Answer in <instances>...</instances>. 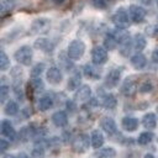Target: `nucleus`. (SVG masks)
I'll return each mask as SVG.
<instances>
[{
  "mask_svg": "<svg viewBox=\"0 0 158 158\" xmlns=\"http://www.w3.org/2000/svg\"><path fill=\"white\" fill-rule=\"evenodd\" d=\"M85 52V44L83 41L80 40H74L69 43L68 49H67V54L72 60H78L83 57Z\"/></svg>",
  "mask_w": 158,
  "mask_h": 158,
  "instance_id": "1",
  "label": "nucleus"
},
{
  "mask_svg": "<svg viewBox=\"0 0 158 158\" xmlns=\"http://www.w3.org/2000/svg\"><path fill=\"white\" fill-rule=\"evenodd\" d=\"M32 56H33V52L30 46H21L14 54L16 62L22 65H30L32 62Z\"/></svg>",
  "mask_w": 158,
  "mask_h": 158,
  "instance_id": "2",
  "label": "nucleus"
},
{
  "mask_svg": "<svg viewBox=\"0 0 158 158\" xmlns=\"http://www.w3.org/2000/svg\"><path fill=\"white\" fill-rule=\"evenodd\" d=\"M112 22L115 23V26L117 28H122V30L127 28L131 23L128 14L123 7H120L118 10H116V12L112 15Z\"/></svg>",
  "mask_w": 158,
  "mask_h": 158,
  "instance_id": "3",
  "label": "nucleus"
},
{
  "mask_svg": "<svg viewBox=\"0 0 158 158\" xmlns=\"http://www.w3.org/2000/svg\"><path fill=\"white\" fill-rule=\"evenodd\" d=\"M49 26H51V21L48 19L40 17V19H36L32 22V25H31V32L32 33H36V35L46 33L49 30Z\"/></svg>",
  "mask_w": 158,
  "mask_h": 158,
  "instance_id": "4",
  "label": "nucleus"
},
{
  "mask_svg": "<svg viewBox=\"0 0 158 158\" xmlns=\"http://www.w3.org/2000/svg\"><path fill=\"white\" fill-rule=\"evenodd\" d=\"M91 60L95 65H101L107 60V52L101 46H95L91 51Z\"/></svg>",
  "mask_w": 158,
  "mask_h": 158,
  "instance_id": "5",
  "label": "nucleus"
},
{
  "mask_svg": "<svg viewBox=\"0 0 158 158\" xmlns=\"http://www.w3.org/2000/svg\"><path fill=\"white\" fill-rule=\"evenodd\" d=\"M137 91V81L135 78L130 77V78H126L121 85V93L122 95L125 96H133Z\"/></svg>",
  "mask_w": 158,
  "mask_h": 158,
  "instance_id": "6",
  "label": "nucleus"
},
{
  "mask_svg": "<svg viewBox=\"0 0 158 158\" xmlns=\"http://www.w3.org/2000/svg\"><path fill=\"white\" fill-rule=\"evenodd\" d=\"M89 148V136L85 133L78 135L73 141V149L78 153H83Z\"/></svg>",
  "mask_w": 158,
  "mask_h": 158,
  "instance_id": "7",
  "label": "nucleus"
},
{
  "mask_svg": "<svg viewBox=\"0 0 158 158\" xmlns=\"http://www.w3.org/2000/svg\"><path fill=\"white\" fill-rule=\"evenodd\" d=\"M128 14H130V19L136 23L142 22L146 17V10L138 5H130Z\"/></svg>",
  "mask_w": 158,
  "mask_h": 158,
  "instance_id": "8",
  "label": "nucleus"
},
{
  "mask_svg": "<svg viewBox=\"0 0 158 158\" xmlns=\"http://www.w3.org/2000/svg\"><path fill=\"white\" fill-rule=\"evenodd\" d=\"M120 78H121V69H111L106 77H105V86L106 88H115L118 81H120Z\"/></svg>",
  "mask_w": 158,
  "mask_h": 158,
  "instance_id": "9",
  "label": "nucleus"
},
{
  "mask_svg": "<svg viewBox=\"0 0 158 158\" xmlns=\"http://www.w3.org/2000/svg\"><path fill=\"white\" fill-rule=\"evenodd\" d=\"M46 78H47V81L52 85H57L62 81L63 79V75H62V72L59 70V68L57 67H51L48 70H47V74H46Z\"/></svg>",
  "mask_w": 158,
  "mask_h": 158,
  "instance_id": "10",
  "label": "nucleus"
},
{
  "mask_svg": "<svg viewBox=\"0 0 158 158\" xmlns=\"http://www.w3.org/2000/svg\"><path fill=\"white\" fill-rule=\"evenodd\" d=\"M0 130H1V135H2L4 137L9 138L10 141H12V139L16 138L15 128H14V126L11 125V122H10L9 120H2V121H1Z\"/></svg>",
  "mask_w": 158,
  "mask_h": 158,
  "instance_id": "11",
  "label": "nucleus"
},
{
  "mask_svg": "<svg viewBox=\"0 0 158 158\" xmlns=\"http://www.w3.org/2000/svg\"><path fill=\"white\" fill-rule=\"evenodd\" d=\"M101 128L107 133V135H115L117 132V126L116 122L114 121V118L111 117H102L100 121Z\"/></svg>",
  "mask_w": 158,
  "mask_h": 158,
  "instance_id": "12",
  "label": "nucleus"
},
{
  "mask_svg": "<svg viewBox=\"0 0 158 158\" xmlns=\"http://www.w3.org/2000/svg\"><path fill=\"white\" fill-rule=\"evenodd\" d=\"M121 125H122V128L127 132H133L137 130L138 127V120L136 117H132V116H126L122 118L121 121Z\"/></svg>",
  "mask_w": 158,
  "mask_h": 158,
  "instance_id": "13",
  "label": "nucleus"
},
{
  "mask_svg": "<svg viewBox=\"0 0 158 158\" xmlns=\"http://www.w3.org/2000/svg\"><path fill=\"white\" fill-rule=\"evenodd\" d=\"M90 95H91V89H90V86H89V85H81V86L78 89V91L75 93L74 99H75L77 101L84 102V101H86V100L90 99Z\"/></svg>",
  "mask_w": 158,
  "mask_h": 158,
  "instance_id": "14",
  "label": "nucleus"
},
{
  "mask_svg": "<svg viewBox=\"0 0 158 158\" xmlns=\"http://www.w3.org/2000/svg\"><path fill=\"white\" fill-rule=\"evenodd\" d=\"M52 122L57 127H64L68 123V115L64 111H56L52 115Z\"/></svg>",
  "mask_w": 158,
  "mask_h": 158,
  "instance_id": "15",
  "label": "nucleus"
},
{
  "mask_svg": "<svg viewBox=\"0 0 158 158\" xmlns=\"http://www.w3.org/2000/svg\"><path fill=\"white\" fill-rule=\"evenodd\" d=\"M131 64H132V67H133L135 69L141 70V69H143V68L146 67L147 59H146V57H144L142 53H136V54H133V56L131 57Z\"/></svg>",
  "mask_w": 158,
  "mask_h": 158,
  "instance_id": "16",
  "label": "nucleus"
},
{
  "mask_svg": "<svg viewBox=\"0 0 158 158\" xmlns=\"http://www.w3.org/2000/svg\"><path fill=\"white\" fill-rule=\"evenodd\" d=\"M142 125L148 130H153L157 126V116L153 112L146 114L142 118Z\"/></svg>",
  "mask_w": 158,
  "mask_h": 158,
  "instance_id": "17",
  "label": "nucleus"
},
{
  "mask_svg": "<svg viewBox=\"0 0 158 158\" xmlns=\"http://www.w3.org/2000/svg\"><path fill=\"white\" fill-rule=\"evenodd\" d=\"M146 44H147L146 37L143 35H141V33H136L135 37H133V47L137 51V53H139L141 51H143L144 47H146Z\"/></svg>",
  "mask_w": 158,
  "mask_h": 158,
  "instance_id": "18",
  "label": "nucleus"
},
{
  "mask_svg": "<svg viewBox=\"0 0 158 158\" xmlns=\"http://www.w3.org/2000/svg\"><path fill=\"white\" fill-rule=\"evenodd\" d=\"M80 83H81V75H80L79 72H75V73L69 78L68 84H67V88H68V90H75V89L79 88Z\"/></svg>",
  "mask_w": 158,
  "mask_h": 158,
  "instance_id": "19",
  "label": "nucleus"
},
{
  "mask_svg": "<svg viewBox=\"0 0 158 158\" xmlns=\"http://www.w3.org/2000/svg\"><path fill=\"white\" fill-rule=\"evenodd\" d=\"M90 141H91V146L98 149V148H100V147L104 144V136H102V133H101L99 130H95V131H93V133H91Z\"/></svg>",
  "mask_w": 158,
  "mask_h": 158,
  "instance_id": "20",
  "label": "nucleus"
},
{
  "mask_svg": "<svg viewBox=\"0 0 158 158\" xmlns=\"http://www.w3.org/2000/svg\"><path fill=\"white\" fill-rule=\"evenodd\" d=\"M132 46H133V41L128 37L127 40H125L123 42L120 43L118 51H120V53H121L123 57H128V54H130L131 51H132Z\"/></svg>",
  "mask_w": 158,
  "mask_h": 158,
  "instance_id": "21",
  "label": "nucleus"
},
{
  "mask_svg": "<svg viewBox=\"0 0 158 158\" xmlns=\"http://www.w3.org/2000/svg\"><path fill=\"white\" fill-rule=\"evenodd\" d=\"M117 44H118V42H117L116 37L114 36V33H112V32H109V33L105 36V38H104V46H105V48L112 51V49L116 48Z\"/></svg>",
  "mask_w": 158,
  "mask_h": 158,
  "instance_id": "22",
  "label": "nucleus"
},
{
  "mask_svg": "<svg viewBox=\"0 0 158 158\" xmlns=\"http://www.w3.org/2000/svg\"><path fill=\"white\" fill-rule=\"evenodd\" d=\"M35 47L41 49V51H44V52H52V49H53L52 43L47 38H38V40H36Z\"/></svg>",
  "mask_w": 158,
  "mask_h": 158,
  "instance_id": "23",
  "label": "nucleus"
},
{
  "mask_svg": "<svg viewBox=\"0 0 158 158\" xmlns=\"http://www.w3.org/2000/svg\"><path fill=\"white\" fill-rule=\"evenodd\" d=\"M102 105H104V107L107 109V110L115 109L116 105H117V100H116L115 95H114V94H105V96H104V99H102Z\"/></svg>",
  "mask_w": 158,
  "mask_h": 158,
  "instance_id": "24",
  "label": "nucleus"
},
{
  "mask_svg": "<svg viewBox=\"0 0 158 158\" xmlns=\"http://www.w3.org/2000/svg\"><path fill=\"white\" fill-rule=\"evenodd\" d=\"M52 106H53V99H52L51 96L44 95V96L40 98V100H38V109H40L41 111H47V110H49Z\"/></svg>",
  "mask_w": 158,
  "mask_h": 158,
  "instance_id": "25",
  "label": "nucleus"
},
{
  "mask_svg": "<svg viewBox=\"0 0 158 158\" xmlns=\"http://www.w3.org/2000/svg\"><path fill=\"white\" fill-rule=\"evenodd\" d=\"M116 156V151L112 147H106V148H100L98 152H95L96 158H114Z\"/></svg>",
  "mask_w": 158,
  "mask_h": 158,
  "instance_id": "26",
  "label": "nucleus"
},
{
  "mask_svg": "<svg viewBox=\"0 0 158 158\" xmlns=\"http://www.w3.org/2000/svg\"><path fill=\"white\" fill-rule=\"evenodd\" d=\"M84 74L88 77V78H91V79H98L100 77V73L98 69H95V67L90 65V64H85L84 65Z\"/></svg>",
  "mask_w": 158,
  "mask_h": 158,
  "instance_id": "27",
  "label": "nucleus"
},
{
  "mask_svg": "<svg viewBox=\"0 0 158 158\" xmlns=\"http://www.w3.org/2000/svg\"><path fill=\"white\" fill-rule=\"evenodd\" d=\"M4 111H5V114H6V115L14 116V115H16V114H17V111H19V105H17L15 101L10 100V101H7V104L5 105Z\"/></svg>",
  "mask_w": 158,
  "mask_h": 158,
  "instance_id": "28",
  "label": "nucleus"
},
{
  "mask_svg": "<svg viewBox=\"0 0 158 158\" xmlns=\"http://www.w3.org/2000/svg\"><path fill=\"white\" fill-rule=\"evenodd\" d=\"M152 139H153V133H152V132H142V133L138 136L137 142H138L139 144H142V146H146V144H148Z\"/></svg>",
  "mask_w": 158,
  "mask_h": 158,
  "instance_id": "29",
  "label": "nucleus"
},
{
  "mask_svg": "<svg viewBox=\"0 0 158 158\" xmlns=\"http://www.w3.org/2000/svg\"><path fill=\"white\" fill-rule=\"evenodd\" d=\"M10 67V59L4 51L0 52V69L4 72Z\"/></svg>",
  "mask_w": 158,
  "mask_h": 158,
  "instance_id": "30",
  "label": "nucleus"
},
{
  "mask_svg": "<svg viewBox=\"0 0 158 158\" xmlns=\"http://www.w3.org/2000/svg\"><path fill=\"white\" fill-rule=\"evenodd\" d=\"M14 7V1L12 0H2L1 1V15H6L7 12H10Z\"/></svg>",
  "mask_w": 158,
  "mask_h": 158,
  "instance_id": "31",
  "label": "nucleus"
},
{
  "mask_svg": "<svg viewBox=\"0 0 158 158\" xmlns=\"http://www.w3.org/2000/svg\"><path fill=\"white\" fill-rule=\"evenodd\" d=\"M44 69V64L43 63H37L32 69H31V77L32 78H40V75L42 74Z\"/></svg>",
  "mask_w": 158,
  "mask_h": 158,
  "instance_id": "32",
  "label": "nucleus"
},
{
  "mask_svg": "<svg viewBox=\"0 0 158 158\" xmlns=\"http://www.w3.org/2000/svg\"><path fill=\"white\" fill-rule=\"evenodd\" d=\"M153 90V84L149 81V80H146V81H143L141 85H139V88H138V91L139 93H142V94H146V93H151Z\"/></svg>",
  "mask_w": 158,
  "mask_h": 158,
  "instance_id": "33",
  "label": "nucleus"
},
{
  "mask_svg": "<svg viewBox=\"0 0 158 158\" xmlns=\"http://www.w3.org/2000/svg\"><path fill=\"white\" fill-rule=\"evenodd\" d=\"M44 157V149L41 146H37L31 152V158H43Z\"/></svg>",
  "mask_w": 158,
  "mask_h": 158,
  "instance_id": "34",
  "label": "nucleus"
},
{
  "mask_svg": "<svg viewBox=\"0 0 158 158\" xmlns=\"http://www.w3.org/2000/svg\"><path fill=\"white\" fill-rule=\"evenodd\" d=\"M9 86L7 85H1L0 86V102L4 104L9 96Z\"/></svg>",
  "mask_w": 158,
  "mask_h": 158,
  "instance_id": "35",
  "label": "nucleus"
},
{
  "mask_svg": "<svg viewBox=\"0 0 158 158\" xmlns=\"http://www.w3.org/2000/svg\"><path fill=\"white\" fill-rule=\"evenodd\" d=\"M32 86L35 91H42L43 90V83L41 78H32Z\"/></svg>",
  "mask_w": 158,
  "mask_h": 158,
  "instance_id": "36",
  "label": "nucleus"
},
{
  "mask_svg": "<svg viewBox=\"0 0 158 158\" xmlns=\"http://www.w3.org/2000/svg\"><path fill=\"white\" fill-rule=\"evenodd\" d=\"M91 5L96 9H105L106 7V0H91Z\"/></svg>",
  "mask_w": 158,
  "mask_h": 158,
  "instance_id": "37",
  "label": "nucleus"
},
{
  "mask_svg": "<svg viewBox=\"0 0 158 158\" xmlns=\"http://www.w3.org/2000/svg\"><path fill=\"white\" fill-rule=\"evenodd\" d=\"M7 147H9V142H7V141H5L4 138H1V139H0V152H1V153H4V152H5V149H6Z\"/></svg>",
  "mask_w": 158,
  "mask_h": 158,
  "instance_id": "38",
  "label": "nucleus"
},
{
  "mask_svg": "<svg viewBox=\"0 0 158 158\" xmlns=\"http://www.w3.org/2000/svg\"><path fill=\"white\" fill-rule=\"evenodd\" d=\"M152 60L154 63H158V47L152 52Z\"/></svg>",
  "mask_w": 158,
  "mask_h": 158,
  "instance_id": "39",
  "label": "nucleus"
},
{
  "mask_svg": "<svg viewBox=\"0 0 158 158\" xmlns=\"http://www.w3.org/2000/svg\"><path fill=\"white\" fill-rule=\"evenodd\" d=\"M141 2L143 4V5H147V6H151L152 5V0H141Z\"/></svg>",
  "mask_w": 158,
  "mask_h": 158,
  "instance_id": "40",
  "label": "nucleus"
},
{
  "mask_svg": "<svg viewBox=\"0 0 158 158\" xmlns=\"http://www.w3.org/2000/svg\"><path fill=\"white\" fill-rule=\"evenodd\" d=\"M16 158H28V156L25 153V152H20L19 154H17V157Z\"/></svg>",
  "mask_w": 158,
  "mask_h": 158,
  "instance_id": "41",
  "label": "nucleus"
},
{
  "mask_svg": "<svg viewBox=\"0 0 158 158\" xmlns=\"http://www.w3.org/2000/svg\"><path fill=\"white\" fill-rule=\"evenodd\" d=\"M53 2H56V4H63L64 2V0H52Z\"/></svg>",
  "mask_w": 158,
  "mask_h": 158,
  "instance_id": "42",
  "label": "nucleus"
},
{
  "mask_svg": "<svg viewBox=\"0 0 158 158\" xmlns=\"http://www.w3.org/2000/svg\"><path fill=\"white\" fill-rule=\"evenodd\" d=\"M2 158H15V157H14L12 154H6V156H4Z\"/></svg>",
  "mask_w": 158,
  "mask_h": 158,
  "instance_id": "43",
  "label": "nucleus"
},
{
  "mask_svg": "<svg viewBox=\"0 0 158 158\" xmlns=\"http://www.w3.org/2000/svg\"><path fill=\"white\" fill-rule=\"evenodd\" d=\"M144 158H154V157H153L152 154H146V156H144Z\"/></svg>",
  "mask_w": 158,
  "mask_h": 158,
  "instance_id": "44",
  "label": "nucleus"
},
{
  "mask_svg": "<svg viewBox=\"0 0 158 158\" xmlns=\"http://www.w3.org/2000/svg\"><path fill=\"white\" fill-rule=\"evenodd\" d=\"M154 35H156V36H157V37H158V28H157V30H156V32H154Z\"/></svg>",
  "mask_w": 158,
  "mask_h": 158,
  "instance_id": "45",
  "label": "nucleus"
},
{
  "mask_svg": "<svg viewBox=\"0 0 158 158\" xmlns=\"http://www.w3.org/2000/svg\"><path fill=\"white\" fill-rule=\"evenodd\" d=\"M157 23H158V15H157Z\"/></svg>",
  "mask_w": 158,
  "mask_h": 158,
  "instance_id": "46",
  "label": "nucleus"
},
{
  "mask_svg": "<svg viewBox=\"0 0 158 158\" xmlns=\"http://www.w3.org/2000/svg\"><path fill=\"white\" fill-rule=\"evenodd\" d=\"M156 1H157V5H158V0H156Z\"/></svg>",
  "mask_w": 158,
  "mask_h": 158,
  "instance_id": "47",
  "label": "nucleus"
},
{
  "mask_svg": "<svg viewBox=\"0 0 158 158\" xmlns=\"http://www.w3.org/2000/svg\"><path fill=\"white\" fill-rule=\"evenodd\" d=\"M157 112H158V106H157Z\"/></svg>",
  "mask_w": 158,
  "mask_h": 158,
  "instance_id": "48",
  "label": "nucleus"
}]
</instances>
